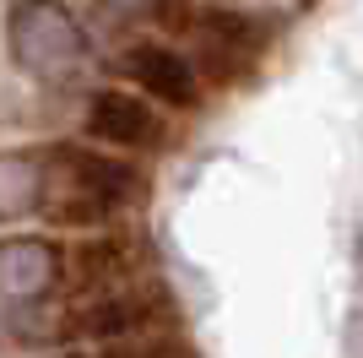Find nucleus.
<instances>
[{
  "label": "nucleus",
  "instance_id": "obj_1",
  "mask_svg": "<svg viewBox=\"0 0 363 358\" xmlns=\"http://www.w3.org/2000/svg\"><path fill=\"white\" fill-rule=\"evenodd\" d=\"M136 174L114 158H98L87 147H65L49 168V195L44 212L55 223H104L108 212H120L125 201H136Z\"/></svg>",
  "mask_w": 363,
  "mask_h": 358
},
{
  "label": "nucleus",
  "instance_id": "obj_2",
  "mask_svg": "<svg viewBox=\"0 0 363 358\" xmlns=\"http://www.w3.org/2000/svg\"><path fill=\"white\" fill-rule=\"evenodd\" d=\"M6 38H11V60L28 76H44V82H60L71 76L82 60H87V33L65 6H11L6 11Z\"/></svg>",
  "mask_w": 363,
  "mask_h": 358
},
{
  "label": "nucleus",
  "instance_id": "obj_3",
  "mask_svg": "<svg viewBox=\"0 0 363 358\" xmlns=\"http://www.w3.org/2000/svg\"><path fill=\"white\" fill-rule=\"evenodd\" d=\"M65 277L60 250L38 234H11L0 239V298L6 304H38L44 293H55Z\"/></svg>",
  "mask_w": 363,
  "mask_h": 358
},
{
  "label": "nucleus",
  "instance_id": "obj_4",
  "mask_svg": "<svg viewBox=\"0 0 363 358\" xmlns=\"http://www.w3.org/2000/svg\"><path fill=\"white\" fill-rule=\"evenodd\" d=\"M157 315H168L163 293H104L71 315V331L92 337V342H130V337L157 326Z\"/></svg>",
  "mask_w": 363,
  "mask_h": 358
},
{
  "label": "nucleus",
  "instance_id": "obj_5",
  "mask_svg": "<svg viewBox=\"0 0 363 358\" xmlns=\"http://www.w3.org/2000/svg\"><path fill=\"white\" fill-rule=\"evenodd\" d=\"M87 125L98 141H114V147H130V152H152L163 147V119H157V109L147 104V98H136V92H98L87 104Z\"/></svg>",
  "mask_w": 363,
  "mask_h": 358
},
{
  "label": "nucleus",
  "instance_id": "obj_6",
  "mask_svg": "<svg viewBox=\"0 0 363 358\" xmlns=\"http://www.w3.org/2000/svg\"><path fill=\"white\" fill-rule=\"evenodd\" d=\"M125 76L141 82V92L157 98V104H174V109H196L201 104L196 65H190L184 55H174L168 44H136L130 55H125Z\"/></svg>",
  "mask_w": 363,
  "mask_h": 358
},
{
  "label": "nucleus",
  "instance_id": "obj_7",
  "mask_svg": "<svg viewBox=\"0 0 363 358\" xmlns=\"http://www.w3.org/2000/svg\"><path fill=\"white\" fill-rule=\"evenodd\" d=\"M49 195V168L28 152H0V217H28Z\"/></svg>",
  "mask_w": 363,
  "mask_h": 358
},
{
  "label": "nucleus",
  "instance_id": "obj_8",
  "mask_svg": "<svg viewBox=\"0 0 363 358\" xmlns=\"http://www.w3.org/2000/svg\"><path fill=\"white\" fill-rule=\"evenodd\" d=\"M104 358H201L196 347L174 342V337H163V342H141V347H120V353H104Z\"/></svg>",
  "mask_w": 363,
  "mask_h": 358
}]
</instances>
